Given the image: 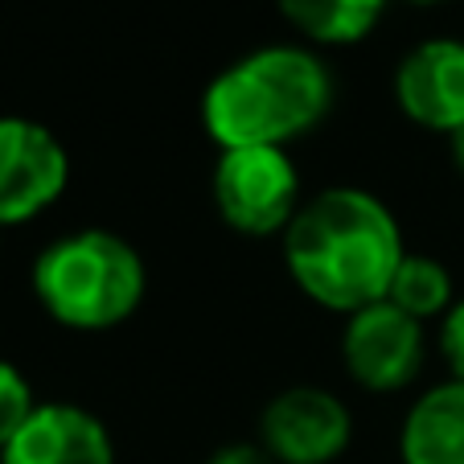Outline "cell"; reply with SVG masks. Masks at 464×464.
<instances>
[{"mask_svg":"<svg viewBox=\"0 0 464 464\" xmlns=\"http://www.w3.org/2000/svg\"><path fill=\"white\" fill-rule=\"evenodd\" d=\"M214 206L222 222L246 238H267L292 227L300 202V173L288 149H227L214 165Z\"/></svg>","mask_w":464,"mask_h":464,"instance_id":"obj_4","label":"cell"},{"mask_svg":"<svg viewBox=\"0 0 464 464\" xmlns=\"http://www.w3.org/2000/svg\"><path fill=\"white\" fill-rule=\"evenodd\" d=\"M394 99L428 131L452 136L464 128V42L431 37L415 45L394 71Z\"/></svg>","mask_w":464,"mask_h":464,"instance_id":"obj_8","label":"cell"},{"mask_svg":"<svg viewBox=\"0 0 464 464\" xmlns=\"http://www.w3.org/2000/svg\"><path fill=\"white\" fill-rule=\"evenodd\" d=\"M411 5H444V0H411Z\"/></svg>","mask_w":464,"mask_h":464,"instance_id":"obj_17","label":"cell"},{"mask_svg":"<svg viewBox=\"0 0 464 464\" xmlns=\"http://www.w3.org/2000/svg\"><path fill=\"white\" fill-rule=\"evenodd\" d=\"M140 251L115 230H74L62 235L37 255L34 263V296L45 313L66 329L103 334L123 324L144 300Z\"/></svg>","mask_w":464,"mask_h":464,"instance_id":"obj_3","label":"cell"},{"mask_svg":"<svg viewBox=\"0 0 464 464\" xmlns=\"http://www.w3.org/2000/svg\"><path fill=\"white\" fill-rule=\"evenodd\" d=\"M71 185L66 144L45 123L0 115V230L45 214Z\"/></svg>","mask_w":464,"mask_h":464,"instance_id":"obj_5","label":"cell"},{"mask_svg":"<svg viewBox=\"0 0 464 464\" xmlns=\"http://www.w3.org/2000/svg\"><path fill=\"white\" fill-rule=\"evenodd\" d=\"M296 34L316 45H353L382 21L386 0H280Z\"/></svg>","mask_w":464,"mask_h":464,"instance_id":"obj_11","label":"cell"},{"mask_svg":"<svg viewBox=\"0 0 464 464\" xmlns=\"http://www.w3.org/2000/svg\"><path fill=\"white\" fill-rule=\"evenodd\" d=\"M334 107V79L304 45H263L206 87L202 123L227 149H288Z\"/></svg>","mask_w":464,"mask_h":464,"instance_id":"obj_2","label":"cell"},{"mask_svg":"<svg viewBox=\"0 0 464 464\" xmlns=\"http://www.w3.org/2000/svg\"><path fill=\"white\" fill-rule=\"evenodd\" d=\"M428 358V337L423 321L407 316L391 300H378L370 308H358L345 321L342 334V362L358 386L374 394L403 391L420 378Z\"/></svg>","mask_w":464,"mask_h":464,"instance_id":"obj_6","label":"cell"},{"mask_svg":"<svg viewBox=\"0 0 464 464\" xmlns=\"http://www.w3.org/2000/svg\"><path fill=\"white\" fill-rule=\"evenodd\" d=\"M37 399H34V386L29 378L21 374L13 362L0 358V452L9 448V440L25 428V420L34 415Z\"/></svg>","mask_w":464,"mask_h":464,"instance_id":"obj_13","label":"cell"},{"mask_svg":"<svg viewBox=\"0 0 464 464\" xmlns=\"http://www.w3.org/2000/svg\"><path fill=\"white\" fill-rule=\"evenodd\" d=\"M0 464H115L111 431L79 403H37Z\"/></svg>","mask_w":464,"mask_h":464,"instance_id":"obj_9","label":"cell"},{"mask_svg":"<svg viewBox=\"0 0 464 464\" xmlns=\"http://www.w3.org/2000/svg\"><path fill=\"white\" fill-rule=\"evenodd\" d=\"M350 440V407L324 386H288L259 415V444L276 464H334Z\"/></svg>","mask_w":464,"mask_h":464,"instance_id":"obj_7","label":"cell"},{"mask_svg":"<svg viewBox=\"0 0 464 464\" xmlns=\"http://www.w3.org/2000/svg\"><path fill=\"white\" fill-rule=\"evenodd\" d=\"M386 300H391L394 308H403L407 316H415V321L444 316L448 308L456 304L452 276H448V267L440 259H431V255H411L407 251L403 263H399V272H394V280H391Z\"/></svg>","mask_w":464,"mask_h":464,"instance_id":"obj_12","label":"cell"},{"mask_svg":"<svg viewBox=\"0 0 464 464\" xmlns=\"http://www.w3.org/2000/svg\"><path fill=\"white\" fill-rule=\"evenodd\" d=\"M403 255V230L391 206L358 185L321 189L284 230V263L296 288L345 316L386 300Z\"/></svg>","mask_w":464,"mask_h":464,"instance_id":"obj_1","label":"cell"},{"mask_svg":"<svg viewBox=\"0 0 464 464\" xmlns=\"http://www.w3.org/2000/svg\"><path fill=\"white\" fill-rule=\"evenodd\" d=\"M206 464H276V460L263 444H227V448H218Z\"/></svg>","mask_w":464,"mask_h":464,"instance_id":"obj_15","label":"cell"},{"mask_svg":"<svg viewBox=\"0 0 464 464\" xmlns=\"http://www.w3.org/2000/svg\"><path fill=\"white\" fill-rule=\"evenodd\" d=\"M403 464H464V378L420 394L399 436Z\"/></svg>","mask_w":464,"mask_h":464,"instance_id":"obj_10","label":"cell"},{"mask_svg":"<svg viewBox=\"0 0 464 464\" xmlns=\"http://www.w3.org/2000/svg\"><path fill=\"white\" fill-rule=\"evenodd\" d=\"M448 144H452V165L464 173V128H456L452 136H448Z\"/></svg>","mask_w":464,"mask_h":464,"instance_id":"obj_16","label":"cell"},{"mask_svg":"<svg viewBox=\"0 0 464 464\" xmlns=\"http://www.w3.org/2000/svg\"><path fill=\"white\" fill-rule=\"evenodd\" d=\"M440 353H444L452 378H464V300H456L444 313V324H440Z\"/></svg>","mask_w":464,"mask_h":464,"instance_id":"obj_14","label":"cell"}]
</instances>
